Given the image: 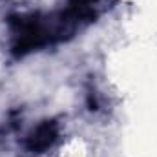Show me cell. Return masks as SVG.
I'll return each mask as SVG.
<instances>
[{"instance_id":"obj_1","label":"cell","mask_w":157,"mask_h":157,"mask_svg":"<svg viewBox=\"0 0 157 157\" xmlns=\"http://www.w3.org/2000/svg\"><path fill=\"white\" fill-rule=\"evenodd\" d=\"M59 137V126L55 121H42L37 128L29 132L26 137V148L31 154H44L49 150Z\"/></svg>"}]
</instances>
